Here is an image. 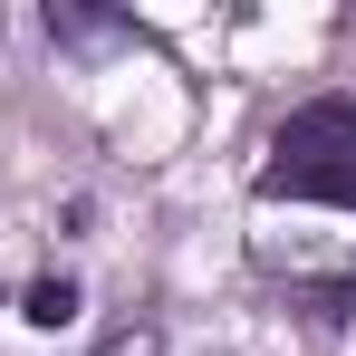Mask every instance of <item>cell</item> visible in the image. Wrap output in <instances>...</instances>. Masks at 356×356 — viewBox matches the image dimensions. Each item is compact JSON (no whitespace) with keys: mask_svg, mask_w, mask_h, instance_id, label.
<instances>
[{"mask_svg":"<svg viewBox=\"0 0 356 356\" xmlns=\"http://www.w3.org/2000/svg\"><path fill=\"white\" fill-rule=\"evenodd\" d=\"M260 202H337V212H356V97H308L270 135Z\"/></svg>","mask_w":356,"mask_h":356,"instance_id":"6da1fadb","label":"cell"},{"mask_svg":"<svg viewBox=\"0 0 356 356\" xmlns=\"http://www.w3.org/2000/svg\"><path fill=\"white\" fill-rule=\"evenodd\" d=\"M77 318V280H29V327H67Z\"/></svg>","mask_w":356,"mask_h":356,"instance_id":"7a4b0ae2","label":"cell"},{"mask_svg":"<svg viewBox=\"0 0 356 356\" xmlns=\"http://www.w3.org/2000/svg\"><path fill=\"white\" fill-rule=\"evenodd\" d=\"M106 356H154V327H125V337H106Z\"/></svg>","mask_w":356,"mask_h":356,"instance_id":"3957f363","label":"cell"}]
</instances>
